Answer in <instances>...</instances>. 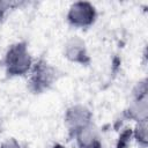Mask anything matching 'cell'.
Returning a JSON list of instances; mask_svg holds the SVG:
<instances>
[{"instance_id":"6","label":"cell","mask_w":148,"mask_h":148,"mask_svg":"<svg viewBox=\"0 0 148 148\" xmlns=\"http://www.w3.org/2000/svg\"><path fill=\"white\" fill-rule=\"evenodd\" d=\"M74 136L76 138V142L79 148H83L87 146L92 145L94 142L98 141V135H97V131L95 128V126H92L91 124H89L88 126L79 130Z\"/></svg>"},{"instance_id":"5","label":"cell","mask_w":148,"mask_h":148,"mask_svg":"<svg viewBox=\"0 0 148 148\" xmlns=\"http://www.w3.org/2000/svg\"><path fill=\"white\" fill-rule=\"evenodd\" d=\"M64 53L65 57L72 62H76L80 65H88L90 62V57L87 52L86 44L77 36H74L67 40V43L65 44Z\"/></svg>"},{"instance_id":"10","label":"cell","mask_w":148,"mask_h":148,"mask_svg":"<svg viewBox=\"0 0 148 148\" xmlns=\"http://www.w3.org/2000/svg\"><path fill=\"white\" fill-rule=\"evenodd\" d=\"M0 148H21L18 142L15 139H8L7 141H5Z\"/></svg>"},{"instance_id":"3","label":"cell","mask_w":148,"mask_h":148,"mask_svg":"<svg viewBox=\"0 0 148 148\" xmlns=\"http://www.w3.org/2000/svg\"><path fill=\"white\" fill-rule=\"evenodd\" d=\"M96 16L97 13L95 7L90 2H86V1L74 2L67 13L68 22L72 25L80 28L91 25L95 22Z\"/></svg>"},{"instance_id":"7","label":"cell","mask_w":148,"mask_h":148,"mask_svg":"<svg viewBox=\"0 0 148 148\" xmlns=\"http://www.w3.org/2000/svg\"><path fill=\"white\" fill-rule=\"evenodd\" d=\"M134 135H135V139L138 140L139 143H141L142 146L147 145V120L139 123V125L136 126Z\"/></svg>"},{"instance_id":"8","label":"cell","mask_w":148,"mask_h":148,"mask_svg":"<svg viewBox=\"0 0 148 148\" xmlns=\"http://www.w3.org/2000/svg\"><path fill=\"white\" fill-rule=\"evenodd\" d=\"M131 135H132V131L131 130H125L120 134L116 148H127L128 143H130V140H131Z\"/></svg>"},{"instance_id":"11","label":"cell","mask_w":148,"mask_h":148,"mask_svg":"<svg viewBox=\"0 0 148 148\" xmlns=\"http://www.w3.org/2000/svg\"><path fill=\"white\" fill-rule=\"evenodd\" d=\"M83 148H102V145H101V141L98 140V141L94 142L92 145H90V146H87V147H83Z\"/></svg>"},{"instance_id":"4","label":"cell","mask_w":148,"mask_h":148,"mask_svg":"<svg viewBox=\"0 0 148 148\" xmlns=\"http://www.w3.org/2000/svg\"><path fill=\"white\" fill-rule=\"evenodd\" d=\"M91 112L83 105H74L69 108L66 111L65 114V124L71 132L72 135H74L79 130L88 126L91 124Z\"/></svg>"},{"instance_id":"1","label":"cell","mask_w":148,"mask_h":148,"mask_svg":"<svg viewBox=\"0 0 148 148\" xmlns=\"http://www.w3.org/2000/svg\"><path fill=\"white\" fill-rule=\"evenodd\" d=\"M31 66V57L25 42L13 44L5 56V67L8 76L24 75Z\"/></svg>"},{"instance_id":"12","label":"cell","mask_w":148,"mask_h":148,"mask_svg":"<svg viewBox=\"0 0 148 148\" xmlns=\"http://www.w3.org/2000/svg\"><path fill=\"white\" fill-rule=\"evenodd\" d=\"M52 148H65V147H64L62 145H59V143H57V145H56V146H53Z\"/></svg>"},{"instance_id":"2","label":"cell","mask_w":148,"mask_h":148,"mask_svg":"<svg viewBox=\"0 0 148 148\" xmlns=\"http://www.w3.org/2000/svg\"><path fill=\"white\" fill-rule=\"evenodd\" d=\"M58 79V71L40 59L32 69V74L29 81V88L35 94H42L47 90Z\"/></svg>"},{"instance_id":"9","label":"cell","mask_w":148,"mask_h":148,"mask_svg":"<svg viewBox=\"0 0 148 148\" xmlns=\"http://www.w3.org/2000/svg\"><path fill=\"white\" fill-rule=\"evenodd\" d=\"M13 6H15V3L8 2V1H0V20H2L5 17V15L7 14L8 9L12 8Z\"/></svg>"}]
</instances>
